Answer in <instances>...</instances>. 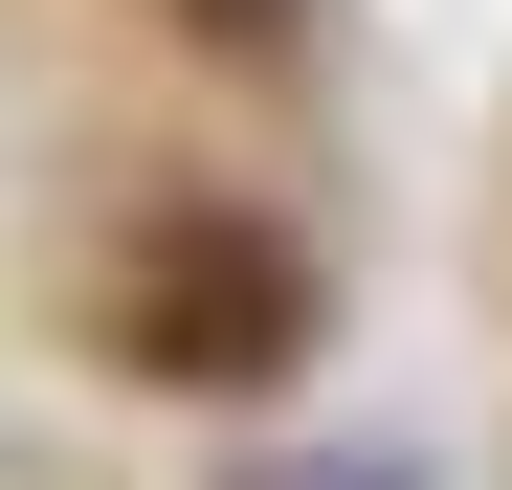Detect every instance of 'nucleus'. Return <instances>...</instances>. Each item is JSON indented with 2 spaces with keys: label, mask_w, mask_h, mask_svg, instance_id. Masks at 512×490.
<instances>
[{
  "label": "nucleus",
  "mask_w": 512,
  "mask_h": 490,
  "mask_svg": "<svg viewBox=\"0 0 512 490\" xmlns=\"http://www.w3.org/2000/svg\"><path fill=\"white\" fill-rule=\"evenodd\" d=\"M112 357L245 401V379L312 357V268H290L268 223H134V245H112Z\"/></svg>",
  "instance_id": "nucleus-1"
},
{
  "label": "nucleus",
  "mask_w": 512,
  "mask_h": 490,
  "mask_svg": "<svg viewBox=\"0 0 512 490\" xmlns=\"http://www.w3.org/2000/svg\"><path fill=\"white\" fill-rule=\"evenodd\" d=\"M201 23H290V0H201Z\"/></svg>",
  "instance_id": "nucleus-2"
}]
</instances>
